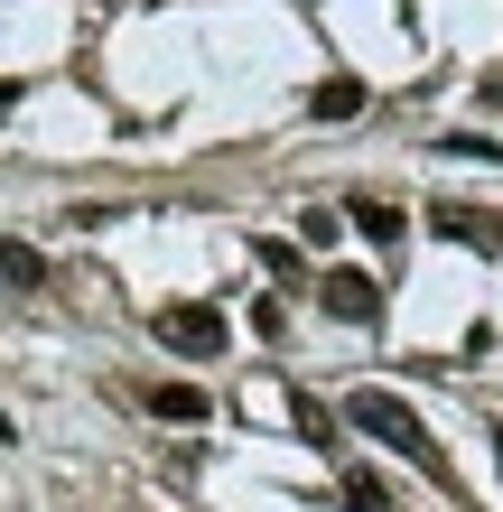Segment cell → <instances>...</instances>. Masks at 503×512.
Wrapping results in <instances>:
<instances>
[{"label":"cell","mask_w":503,"mask_h":512,"mask_svg":"<svg viewBox=\"0 0 503 512\" xmlns=\"http://www.w3.org/2000/svg\"><path fill=\"white\" fill-rule=\"evenodd\" d=\"M345 429H364V438H382L392 457H410L420 475H448V457H438V438L420 429V410L401 401V391H382V382H364V391H345Z\"/></svg>","instance_id":"6da1fadb"},{"label":"cell","mask_w":503,"mask_h":512,"mask_svg":"<svg viewBox=\"0 0 503 512\" xmlns=\"http://www.w3.org/2000/svg\"><path fill=\"white\" fill-rule=\"evenodd\" d=\"M224 336H233V326L205 308V298H177V308H159V345H168V354H187V364H215Z\"/></svg>","instance_id":"7a4b0ae2"},{"label":"cell","mask_w":503,"mask_h":512,"mask_svg":"<svg viewBox=\"0 0 503 512\" xmlns=\"http://www.w3.org/2000/svg\"><path fill=\"white\" fill-rule=\"evenodd\" d=\"M317 308L345 317V326H373L382 317V280L373 270H327V280H317Z\"/></svg>","instance_id":"3957f363"},{"label":"cell","mask_w":503,"mask_h":512,"mask_svg":"<svg viewBox=\"0 0 503 512\" xmlns=\"http://www.w3.org/2000/svg\"><path fill=\"white\" fill-rule=\"evenodd\" d=\"M429 224L448 233V243H476V252H503V215H485V205H429Z\"/></svg>","instance_id":"277c9868"},{"label":"cell","mask_w":503,"mask_h":512,"mask_svg":"<svg viewBox=\"0 0 503 512\" xmlns=\"http://www.w3.org/2000/svg\"><path fill=\"white\" fill-rule=\"evenodd\" d=\"M140 401H150L159 419H177V429H205V391H196V382H150Z\"/></svg>","instance_id":"5b68a950"},{"label":"cell","mask_w":503,"mask_h":512,"mask_svg":"<svg viewBox=\"0 0 503 512\" xmlns=\"http://www.w3.org/2000/svg\"><path fill=\"white\" fill-rule=\"evenodd\" d=\"M0 280H10V289H38L47 280V252L19 243V233H0Z\"/></svg>","instance_id":"8992f818"},{"label":"cell","mask_w":503,"mask_h":512,"mask_svg":"<svg viewBox=\"0 0 503 512\" xmlns=\"http://www.w3.org/2000/svg\"><path fill=\"white\" fill-rule=\"evenodd\" d=\"M308 112H317V122H354V112H364V84H354V75H327L308 94Z\"/></svg>","instance_id":"52a82bcc"},{"label":"cell","mask_w":503,"mask_h":512,"mask_svg":"<svg viewBox=\"0 0 503 512\" xmlns=\"http://www.w3.org/2000/svg\"><path fill=\"white\" fill-rule=\"evenodd\" d=\"M345 215H354V233H364V243H401V205H382V196H354Z\"/></svg>","instance_id":"ba28073f"},{"label":"cell","mask_w":503,"mask_h":512,"mask_svg":"<svg viewBox=\"0 0 503 512\" xmlns=\"http://www.w3.org/2000/svg\"><path fill=\"white\" fill-rule=\"evenodd\" d=\"M289 410H299V438H308V447H336V410L317 401V391H299Z\"/></svg>","instance_id":"9c48e42d"},{"label":"cell","mask_w":503,"mask_h":512,"mask_svg":"<svg viewBox=\"0 0 503 512\" xmlns=\"http://www.w3.org/2000/svg\"><path fill=\"white\" fill-rule=\"evenodd\" d=\"M345 503H354V512H382V475H364V466H345Z\"/></svg>","instance_id":"30bf717a"},{"label":"cell","mask_w":503,"mask_h":512,"mask_svg":"<svg viewBox=\"0 0 503 512\" xmlns=\"http://www.w3.org/2000/svg\"><path fill=\"white\" fill-rule=\"evenodd\" d=\"M299 243H308V252L336 243V215H327V205H308V215H299Z\"/></svg>","instance_id":"8fae6325"},{"label":"cell","mask_w":503,"mask_h":512,"mask_svg":"<svg viewBox=\"0 0 503 512\" xmlns=\"http://www.w3.org/2000/svg\"><path fill=\"white\" fill-rule=\"evenodd\" d=\"M438 149H457V159H503V140H485V131H448Z\"/></svg>","instance_id":"7c38bea8"},{"label":"cell","mask_w":503,"mask_h":512,"mask_svg":"<svg viewBox=\"0 0 503 512\" xmlns=\"http://www.w3.org/2000/svg\"><path fill=\"white\" fill-rule=\"evenodd\" d=\"M494 466H503V438H494Z\"/></svg>","instance_id":"4fadbf2b"}]
</instances>
